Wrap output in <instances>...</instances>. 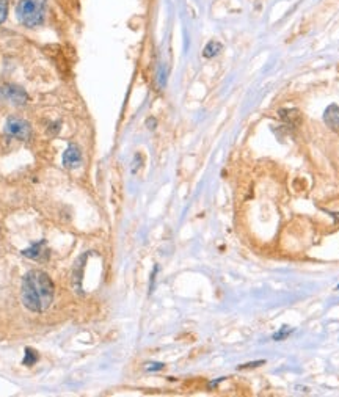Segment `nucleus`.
Segmentation results:
<instances>
[{"mask_svg": "<svg viewBox=\"0 0 339 397\" xmlns=\"http://www.w3.org/2000/svg\"><path fill=\"white\" fill-rule=\"evenodd\" d=\"M146 369L148 370H160V369H163V364L162 363H150V364H146Z\"/></svg>", "mask_w": 339, "mask_h": 397, "instance_id": "obj_13", "label": "nucleus"}, {"mask_svg": "<svg viewBox=\"0 0 339 397\" xmlns=\"http://www.w3.org/2000/svg\"><path fill=\"white\" fill-rule=\"evenodd\" d=\"M337 289H339V286H337Z\"/></svg>", "mask_w": 339, "mask_h": 397, "instance_id": "obj_15", "label": "nucleus"}, {"mask_svg": "<svg viewBox=\"0 0 339 397\" xmlns=\"http://www.w3.org/2000/svg\"><path fill=\"white\" fill-rule=\"evenodd\" d=\"M0 96H2L4 99L13 102L14 106H24V104L29 101V96L27 93L20 88V87H16V85H5L0 88Z\"/></svg>", "mask_w": 339, "mask_h": 397, "instance_id": "obj_4", "label": "nucleus"}, {"mask_svg": "<svg viewBox=\"0 0 339 397\" xmlns=\"http://www.w3.org/2000/svg\"><path fill=\"white\" fill-rule=\"evenodd\" d=\"M261 364H265V361H264V360H261V361H254V363H247V364H242V366H239V369H247V367H258V366H261Z\"/></svg>", "mask_w": 339, "mask_h": 397, "instance_id": "obj_12", "label": "nucleus"}, {"mask_svg": "<svg viewBox=\"0 0 339 397\" xmlns=\"http://www.w3.org/2000/svg\"><path fill=\"white\" fill-rule=\"evenodd\" d=\"M222 44L219 43V41H210V43H207L206 44V47H204V51H203V55L206 57V58H214L215 55H219L220 52H222Z\"/></svg>", "mask_w": 339, "mask_h": 397, "instance_id": "obj_8", "label": "nucleus"}, {"mask_svg": "<svg viewBox=\"0 0 339 397\" xmlns=\"http://www.w3.org/2000/svg\"><path fill=\"white\" fill-rule=\"evenodd\" d=\"M82 163V151L77 144L71 143L68 144L66 151L63 153V165L66 166V168L72 170V168H77V166Z\"/></svg>", "mask_w": 339, "mask_h": 397, "instance_id": "obj_5", "label": "nucleus"}, {"mask_svg": "<svg viewBox=\"0 0 339 397\" xmlns=\"http://www.w3.org/2000/svg\"><path fill=\"white\" fill-rule=\"evenodd\" d=\"M156 124H157V121L154 118H150L146 121V126H150V129H156Z\"/></svg>", "mask_w": 339, "mask_h": 397, "instance_id": "obj_14", "label": "nucleus"}, {"mask_svg": "<svg viewBox=\"0 0 339 397\" xmlns=\"http://www.w3.org/2000/svg\"><path fill=\"white\" fill-rule=\"evenodd\" d=\"M5 134L13 137V138L26 141L32 137V126H30L29 121H26L22 118L11 116L5 122Z\"/></svg>", "mask_w": 339, "mask_h": 397, "instance_id": "obj_3", "label": "nucleus"}, {"mask_svg": "<svg viewBox=\"0 0 339 397\" xmlns=\"http://www.w3.org/2000/svg\"><path fill=\"white\" fill-rule=\"evenodd\" d=\"M47 13L46 0H20L16 5V16L22 26L35 29L44 24Z\"/></svg>", "mask_w": 339, "mask_h": 397, "instance_id": "obj_2", "label": "nucleus"}, {"mask_svg": "<svg viewBox=\"0 0 339 397\" xmlns=\"http://www.w3.org/2000/svg\"><path fill=\"white\" fill-rule=\"evenodd\" d=\"M290 333H292V330L289 327H283L278 333L273 334V341H283V339H286L289 336Z\"/></svg>", "mask_w": 339, "mask_h": 397, "instance_id": "obj_10", "label": "nucleus"}, {"mask_svg": "<svg viewBox=\"0 0 339 397\" xmlns=\"http://www.w3.org/2000/svg\"><path fill=\"white\" fill-rule=\"evenodd\" d=\"M8 16V0H0V24L4 22Z\"/></svg>", "mask_w": 339, "mask_h": 397, "instance_id": "obj_11", "label": "nucleus"}, {"mask_svg": "<svg viewBox=\"0 0 339 397\" xmlns=\"http://www.w3.org/2000/svg\"><path fill=\"white\" fill-rule=\"evenodd\" d=\"M55 287L47 274L41 270H30L22 278L20 299L32 312H44L54 302Z\"/></svg>", "mask_w": 339, "mask_h": 397, "instance_id": "obj_1", "label": "nucleus"}, {"mask_svg": "<svg viewBox=\"0 0 339 397\" xmlns=\"http://www.w3.org/2000/svg\"><path fill=\"white\" fill-rule=\"evenodd\" d=\"M36 360H38V355H36V352L35 350H32V349H26V358H24V364L26 366H33L35 363H36Z\"/></svg>", "mask_w": 339, "mask_h": 397, "instance_id": "obj_9", "label": "nucleus"}, {"mask_svg": "<svg viewBox=\"0 0 339 397\" xmlns=\"http://www.w3.org/2000/svg\"><path fill=\"white\" fill-rule=\"evenodd\" d=\"M325 122L328 124V126L334 131L339 129V109L336 106H330L325 112V116H324Z\"/></svg>", "mask_w": 339, "mask_h": 397, "instance_id": "obj_7", "label": "nucleus"}, {"mask_svg": "<svg viewBox=\"0 0 339 397\" xmlns=\"http://www.w3.org/2000/svg\"><path fill=\"white\" fill-rule=\"evenodd\" d=\"M22 255L27 256V258H30V259H41V256H46V255H47L46 242H44V240H39L38 243H33L30 248L24 250Z\"/></svg>", "mask_w": 339, "mask_h": 397, "instance_id": "obj_6", "label": "nucleus"}]
</instances>
